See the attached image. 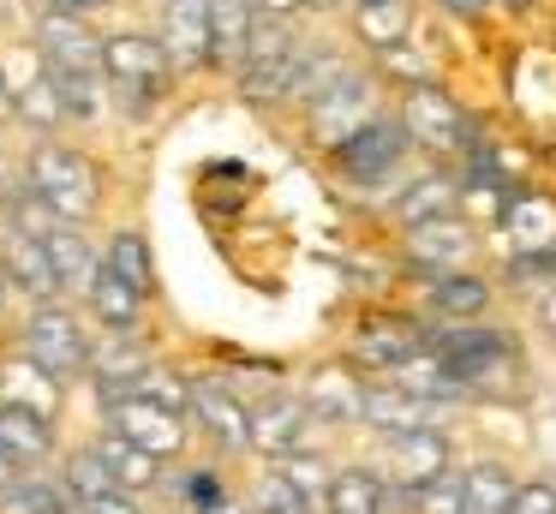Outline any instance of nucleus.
<instances>
[{
  "label": "nucleus",
  "instance_id": "nucleus-43",
  "mask_svg": "<svg viewBox=\"0 0 556 514\" xmlns=\"http://www.w3.org/2000/svg\"><path fill=\"white\" fill-rule=\"evenodd\" d=\"M508 514H556V485L551 478H532V485L515 490V509Z\"/></svg>",
  "mask_w": 556,
  "mask_h": 514
},
{
  "label": "nucleus",
  "instance_id": "nucleus-7",
  "mask_svg": "<svg viewBox=\"0 0 556 514\" xmlns=\"http://www.w3.org/2000/svg\"><path fill=\"white\" fill-rule=\"evenodd\" d=\"M305 425H312V413H305V401H293V394H269V401L245 406V449H257V454H276V461H288V454H300V442H305Z\"/></svg>",
  "mask_w": 556,
  "mask_h": 514
},
{
  "label": "nucleus",
  "instance_id": "nucleus-19",
  "mask_svg": "<svg viewBox=\"0 0 556 514\" xmlns=\"http://www.w3.org/2000/svg\"><path fill=\"white\" fill-rule=\"evenodd\" d=\"M192 413L222 449H245V406L233 401L222 383H192Z\"/></svg>",
  "mask_w": 556,
  "mask_h": 514
},
{
  "label": "nucleus",
  "instance_id": "nucleus-18",
  "mask_svg": "<svg viewBox=\"0 0 556 514\" xmlns=\"http://www.w3.org/2000/svg\"><path fill=\"white\" fill-rule=\"evenodd\" d=\"M431 311L448 323H479L491 311V281L472 269H455V275H437L431 281Z\"/></svg>",
  "mask_w": 556,
  "mask_h": 514
},
{
  "label": "nucleus",
  "instance_id": "nucleus-45",
  "mask_svg": "<svg viewBox=\"0 0 556 514\" xmlns=\"http://www.w3.org/2000/svg\"><path fill=\"white\" fill-rule=\"evenodd\" d=\"M496 0H443V12H455V18H479V12H491Z\"/></svg>",
  "mask_w": 556,
  "mask_h": 514
},
{
  "label": "nucleus",
  "instance_id": "nucleus-24",
  "mask_svg": "<svg viewBox=\"0 0 556 514\" xmlns=\"http://www.w3.org/2000/svg\"><path fill=\"white\" fill-rule=\"evenodd\" d=\"M324 509L329 514H383V478L371 466H341V473H329Z\"/></svg>",
  "mask_w": 556,
  "mask_h": 514
},
{
  "label": "nucleus",
  "instance_id": "nucleus-51",
  "mask_svg": "<svg viewBox=\"0 0 556 514\" xmlns=\"http://www.w3.org/2000/svg\"><path fill=\"white\" fill-rule=\"evenodd\" d=\"M204 514H240V509H228V502H222V509H204Z\"/></svg>",
  "mask_w": 556,
  "mask_h": 514
},
{
  "label": "nucleus",
  "instance_id": "nucleus-27",
  "mask_svg": "<svg viewBox=\"0 0 556 514\" xmlns=\"http://www.w3.org/2000/svg\"><path fill=\"white\" fill-rule=\"evenodd\" d=\"M85 299H90V311L102 317V329H114V335H132V329H138V305H144V299H138L126 281H114L109 269L90 275Z\"/></svg>",
  "mask_w": 556,
  "mask_h": 514
},
{
  "label": "nucleus",
  "instance_id": "nucleus-11",
  "mask_svg": "<svg viewBox=\"0 0 556 514\" xmlns=\"http://www.w3.org/2000/svg\"><path fill=\"white\" fill-rule=\"evenodd\" d=\"M472 258V227L460 215H443V222H425V227H407V263L419 275H455L460 263Z\"/></svg>",
  "mask_w": 556,
  "mask_h": 514
},
{
  "label": "nucleus",
  "instance_id": "nucleus-15",
  "mask_svg": "<svg viewBox=\"0 0 556 514\" xmlns=\"http://www.w3.org/2000/svg\"><path fill=\"white\" fill-rule=\"evenodd\" d=\"M413 353H425V329L413 317H377L353 335V359L371 371H401Z\"/></svg>",
  "mask_w": 556,
  "mask_h": 514
},
{
  "label": "nucleus",
  "instance_id": "nucleus-44",
  "mask_svg": "<svg viewBox=\"0 0 556 514\" xmlns=\"http://www.w3.org/2000/svg\"><path fill=\"white\" fill-rule=\"evenodd\" d=\"M78 514H144V509H138V502L126 497V490H114V497H97V502H85Z\"/></svg>",
  "mask_w": 556,
  "mask_h": 514
},
{
  "label": "nucleus",
  "instance_id": "nucleus-52",
  "mask_svg": "<svg viewBox=\"0 0 556 514\" xmlns=\"http://www.w3.org/2000/svg\"><path fill=\"white\" fill-rule=\"evenodd\" d=\"M300 7H336V0H300Z\"/></svg>",
  "mask_w": 556,
  "mask_h": 514
},
{
  "label": "nucleus",
  "instance_id": "nucleus-20",
  "mask_svg": "<svg viewBox=\"0 0 556 514\" xmlns=\"http://www.w3.org/2000/svg\"><path fill=\"white\" fill-rule=\"evenodd\" d=\"M389 383H395V389H407V394H419V401H431V406L460 401V394H467V389H460V377L448 371V359H443V353H431V347H425V353H413Z\"/></svg>",
  "mask_w": 556,
  "mask_h": 514
},
{
  "label": "nucleus",
  "instance_id": "nucleus-47",
  "mask_svg": "<svg viewBox=\"0 0 556 514\" xmlns=\"http://www.w3.org/2000/svg\"><path fill=\"white\" fill-rule=\"evenodd\" d=\"M54 7H66L78 18V12H90V7H109V0H54Z\"/></svg>",
  "mask_w": 556,
  "mask_h": 514
},
{
  "label": "nucleus",
  "instance_id": "nucleus-29",
  "mask_svg": "<svg viewBox=\"0 0 556 514\" xmlns=\"http://www.w3.org/2000/svg\"><path fill=\"white\" fill-rule=\"evenodd\" d=\"M102 269H109L114 281H126L138 299H144V293H150V246H144V234H132V227H126V234H114V239H109V258H102Z\"/></svg>",
  "mask_w": 556,
  "mask_h": 514
},
{
  "label": "nucleus",
  "instance_id": "nucleus-2",
  "mask_svg": "<svg viewBox=\"0 0 556 514\" xmlns=\"http://www.w3.org/2000/svg\"><path fill=\"white\" fill-rule=\"evenodd\" d=\"M102 78L121 84L132 114L156 108L162 90H168V60H162V42H156V36H132V30L109 36V42H102Z\"/></svg>",
  "mask_w": 556,
  "mask_h": 514
},
{
  "label": "nucleus",
  "instance_id": "nucleus-10",
  "mask_svg": "<svg viewBox=\"0 0 556 514\" xmlns=\"http://www.w3.org/2000/svg\"><path fill=\"white\" fill-rule=\"evenodd\" d=\"M37 54H42V72H102V42L73 12H49L37 24Z\"/></svg>",
  "mask_w": 556,
  "mask_h": 514
},
{
  "label": "nucleus",
  "instance_id": "nucleus-42",
  "mask_svg": "<svg viewBox=\"0 0 556 514\" xmlns=\"http://www.w3.org/2000/svg\"><path fill=\"white\" fill-rule=\"evenodd\" d=\"M276 473H281V478H288V485H293V490H300V497H305V502H312V497H317V490H329V466H324V461H317V454H288V461H281V466H276Z\"/></svg>",
  "mask_w": 556,
  "mask_h": 514
},
{
  "label": "nucleus",
  "instance_id": "nucleus-9",
  "mask_svg": "<svg viewBox=\"0 0 556 514\" xmlns=\"http://www.w3.org/2000/svg\"><path fill=\"white\" fill-rule=\"evenodd\" d=\"M162 60L180 72L204 66V60H216V48H210V0H168L162 7Z\"/></svg>",
  "mask_w": 556,
  "mask_h": 514
},
{
  "label": "nucleus",
  "instance_id": "nucleus-53",
  "mask_svg": "<svg viewBox=\"0 0 556 514\" xmlns=\"http://www.w3.org/2000/svg\"><path fill=\"white\" fill-rule=\"evenodd\" d=\"M54 514H78V509H54Z\"/></svg>",
  "mask_w": 556,
  "mask_h": 514
},
{
  "label": "nucleus",
  "instance_id": "nucleus-22",
  "mask_svg": "<svg viewBox=\"0 0 556 514\" xmlns=\"http://www.w3.org/2000/svg\"><path fill=\"white\" fill-rule=\"evenodd\" d=\"M0 401H7V406H25V413L54 418V406H61V383L42 377L30 359H13V365H0Z\"/></svg>",
  "mask_w": 556,
  "mask_h": 514
},
{
  "label": "nucleus",
  "instance_id": "nucleus-37",
  "mask_svg": "<svg viewBox=\"0 0 556 514\" xmlns=\"http://www.w3.org/2000/svg\"><path fill=\"white\" fill-rule=\"evenodd\" d=\"M54 90H61V108L73 120H90L102 114V72H49Z\"/></svg>",
  "mask_w": 556,
  "mask_h": 514
},
{
  "label": "nucleus",
  "instance_id": "nucleus-28",
  "mask_svg": "<svg viewBox=\"0 0 556 514\" xmlns=\"http://www.w3.org/2000/svg\"><path fill=\"white\" fill-rule=\"evenodd\" d=\"M293 54H300V42H293L288 18H257V24H252V42H245V54H240V72L288 66Z\"/></svg>",
  "mask_w": 556,
  "mask_h": 514
},
{
  "label": "nucleus",
  "instance_id": "nucleus-23",
  "mask_svg": "<svg viewBox=\"0 0 556 514\" xmlns=\"http://www.w3.org/2000/svg\"><path fill=\"white\" fill-rule=\"evenodd\" d=\"M359 401H365V389L348 371H317L312 389H305V413L329 418V425H359Z\"/></svg>",
  "mask_w": 556,
  "mask_h": 514
},
{
  "label": "nucleus",
  "instance_id": "nucleus-14",
  "mask_svg": "<svg viewBox=\"0 0 556 514\" xmlns=\"http://www.w3.org/2000/svg\"><path fill=\"white\" fill-rule=\"evenodd\" d=\"M503 234L515 258H539V251H556V198H539V191H515L503 203Z\"/></svg>",
  "mask_w": 556,
  "mask_h": 514
},
{
  "label": "nucleus",
  "instance_id": "nucleus-36",
  "mask_svg": "<svg viewBox=\"0 0 556 514\" xmlns=\"http://www.w3.org/2000/svg\"><path fill=\"white\" fill-rule=\"evenodd\" d=\"M7 210H13V234H18V239H37V246H42L49 234H61V227H66L61 215H54L30 186H25V191H13V198H7Z\"/></svg>",
  "mask_w": 556,
  "mask_h": 514
},
{
  "label": "nucleus",
  "instance_id": "nucleus-16",
  "mask_svg": "<svg viewBox=\"0 0 556 514\" xmlns=\"http://www.w3.org/2000/svg\"><path fill=\"white\" fill-rule=\"evenodd\" d=\"M389 442V473L407 490H425L448 478V437L443 430H413V437H383Z\"/></svg>",
  "mask_w": 556,
  "mask_h": 514
},
{
  "label": "nucleus",
  "instance_id": "nucleus-33",
  "mask_svg": "<svg viewBox=\"0 0 556 514\" xmlns=\"http://www.w3.org/2000/svg\"><path fill=\"white\" fill-rule=\"evenodd\" d=\"M97 454H102V466H109L114 490H126V497H132L138 485H150V478H156V461H150V454H138L132 442H121V437H102Z\"/></svg>",
  "mask_w": 556,
  "mask_h": 514
},
{
  "label": "nucleus",
  "instance_id": "nucleus-40",
  "mask_svg": "<svg viewBox=\"0 0 556 514\" xmlns=\"http://www.w3.org/2000/svg\"><path fill=\"white\" fill-rule=\"evenodd\" d=\"M359 30H365V42H377V48L407 42V0H395V7H371V12H359Z\"/></svg>",
  "mask_w": 556,
  "mask_h": 514
},
{
  "label": "nucleus",
  "instance_id": "nucleus-4",
  "mask_svg": "<svg viewBox=\"0 0 556 514\" xmlns=\"http://www.w3.org/2000/svg\"><path fill=\"white\" fill-rule=\"evenodd\" d=\"M401 131H407V143H425V150H472L467 138V114H460V102L448 90H437V84H413L407 102H401Z\"/></svg>",
  "mask_w": 556,
  "mask_h": 514
},
{
  "label": "nucleus",
  "instance_id": "nucleus-30",
  "mask_svg": "<svg viewBox=\"0 0 556 514\" xmlns=\"http://www.w3.org/2000/svg\"><path fill=\"white\" fill-rule=\"evenodd\" d=\"M42 251H49L54 281H61V287H90V275H97V258H90V246L73 234V227L49 234V239H42Z\"/></svg>",
  "mask_w": 556,
  "mask_h": 514
},
{
  "label": "nucleus",
  "instance_id": "nucleus-25",
  "mask_svg": "<svg viewBox=\"0 0 556 514\" xmlns=\"http://www.w3.org/2000/svg\"><path fill=\"white\" fill-rule=\"evenodd\" d=\"M515 473L496 461H479L472 473H460V497H467V514H508L515 509Z\"/></svg>",
  "mask_w": 556,
  "mask_h": 514
},
{
  "label": "nucleus",
  "instance_id": "nucleus-32",
  "mask_svg": "<svg viewBox=\"0 0 556 514\" xmlns=\"http://www.w3.org/2000/svg\"><path fill=\"white\" fill-rule=\"evenodd\" d=\"M54 509H66L61 485H30L25 473L0 478V514H54Z\"/></svg>",
  "mask_w": 556,
  "mask_h": 514
},
{
  "label": "nucleus",
  "instance_id": "nucleus-34",
  "mask_svg": "<svg viewBox=\"0 0 556 514\" xmlns=\"http://www.w3.org/2000/svg\"><path fill=\"white\" fill-rule=\"evenodd\" d=\"M126 401H150V406H168V413H186L192 406V383L180 377V371H138L132 377V394Z\"/></svg>",
  "mask_w": 556,
  "mask_h": 514
},
{
  "label": "nucleus",
  "instance_id": "nucleus-50",
  "mask_svg": "<svg viewBox=\"0 0 556 514\" xmlns=\"http://www.w3.org/2000/svg\"><path fill=\"white\" fill-rule=\"evenodd\" d=\"M496 7H515V12H527V7H532V0H496Z\"/></svg>",
  "mask_w": 556,
  "mask_h": 514
},
{
  "label": "nucleus",
  "instance_id": "nucleus-49",
  "mask_svg": "<svg viewBox=\"0 0 556 514\" xmlns=\"http://www.w3.org/2000/svg\"><path fill=\"white\" fill-rule=\"evenodd\" d=\"M353 7H359V12H371V7H395V0H353Z\"/></svg>",
  "mask_w": 556,
  "mask_h": 514
},
{
  "label": "nucleus",
  "instance_id": "nucleus-55",
  "mask_svg": "<svg viewBox=\"0 0 556 514\" xmlns=\"http://www.w3.org/2000/svg\"><path fill=\"white\" fill-rule=\"evenodd\" d=\"M0 287H7V275H0Z\"/></svg>",
  "mask_w": 556,
  "mask_h": 514
},
{
  "label": "nucleus",
  "instance_id": "nucleus-48",
  "mask_svg": "<svg viewBox=\"0 0 556 514\" xmlns=\"http://www.w3.org/2000/svg\"><path fill=\"white\" fill-rule=\"evenodd\" d=\"M13 108V84H7V66H0V114Z\"/></svg>",
  "mask_w": 556,
  "mask_h": 514
},
{
  "label": "nucleus",
  "instance_id": "nucleus-12",
  "mask_svg": "<svg viewBox=\"0 0 556 514\" xmlns=\"http://www.w3.org/2000/svg\"><path fill=\"white\" fill-rule=\"evenodd\" d=\"M49 449H54V418L0 401V478L42 466V461H49Z\"/></svg>",
  "mask_w": 556,
  "mask_h": 514
},
{
  "label": "nucleus",
  "instance_id": "nucleus-41",
  "mask_svg": "<svg viewBox=\"0 0 556 514\" xmlns=\"http://www.w3.org/2000/svg\"><path fill=\"white\" fill-rule=\"evenodd\" d=\"M413 514H467V497H460V473L437 478V485L413 490Z\"/></svg>",
  "mask_w": 556,
  "mask_h": 514
},
{
  "label": "nucleus",
  "instance_id": "nucleus-38",
  "mask_svg": "<svg viewBox=\"0 0 556 514\" xmlns=\"http://www.w3.org/2000/svg\"><path fill=\"white\" fill-rule=\"evenodd\" d=\"M13 108L30 120V126H54V120L66 114V108H61V90H54L49 72H37V78H30L25 90H13Z\"/></svg>",
  "mask_w": 556,
  "mask_h": 514
},
{
  "label": "nucleus",
  "instance_id": "nucleus-31",
  "mask_svg": "<svg viewBox=\"0 0 556 514\" xmlns=\"http://www.w3.org/2000/svg\"><path fill=\"white\" fill-rule=\"evenodd\" d=\"M61 490H66V497H78V509H85V502H97V497H114V478H109V466H102L97 442H90V449H78V454H66Z\"/></svg>",
  "mask_w": 556,
  "mask_h": 514
},
{
  "label": "nucleus",
  "instance_id": "nucleus-46",
  "mask_svg": "<svg viewBox=\"0 0 556 514\" xmlns=\"http://www.w3.org/2000/svg\"><path fill=\"white\" fill-rule=\"evenodd\" d=\"M252 7H257V18H288L300 0H252Z\"/></svg>",
  "mask_w": 556,
  "mask_h": 514
},
{
  "label": "nucleus",
  "instance_id": "nucleus-13",
  "mask_svg": "<svg viewBox=\"0 0 556 514\" xmlns=\"http://www.w3.org/2000/svg\"><path fill=\"white\" fill-rule=\"evenodd\" d=\"M431 418H437V406H431V401H419V394H407V389H395V383H371V389H365V401H359V425L383 430V437H413V430H437Z\"/></svg>",
  "mask_w": 556,
  "mask_h": 514
},
{
  "label": "nucleus",
  "instance_id": "nucleus-21",
  "mask_svg": "<svg viewBox=\"0 0 556 514\" xmlns=\"http://www.w3.org/2000/svg\"><path fill=\"white\" fill-rule=\"evenodd\" d=\"M455 203H460V179L455 174H425V179H413V186L395 198V215L407 227H425V222L455 215Z\"/></svg>",
  "mask_w": 556,
  "mask_h": 514
},
{
  "label": "nucleus",
  "instance_id": "nucleus-26",
  "mask_svg": "<svg viewBox=\"0 0 556 514\" xmlns=\"http://www.w3.org/2000/svg\"><path fill=\"white\" fill-rule=\"evenodd\" d=\"M252 24H257L252 0H210V48H216V60L240 66L245 42H252Z\"/></svg>",
  "mask_w": 556,
  "mask_h": 514
},
{
  "label": "nucleus",
  "instance_id": "nucleus-3",
  "mask_svg": "<svg viewBox=\"0 0 556 514\" xmlns=\"http://www.w3.org/2000/svg\"><path fill=\"white\" fill-rule=\"evenodd\" d=\"M25 359L42 371V377L66 383L78 371H90V341L78 329V317L66 305H37L25 323Z\"/></svg>",
  "mask_w": 556,
  "mask_h": 514
},
{
  "label": "nucleus",
  "instance_id": "nucleus-8",
  "mask_svg": "<svg viewBox=\"0 0 556 514\" xmlns=\"http://www.w3.org/2000/svg\"><path fill=\"white\" fill-rule=\"evenodd\" d=\"M365 120H377L371 114V84H365L359 72H348V78L329 84V90L312 102V138L336 150V143H348L353 131L365 126Z\"/></svg>",
  "mask_w": 556,
  "mask_h": 514
},
{
  "label": "nucleus",
  "instance_id": "nucleus-35",
  "mask_svg": "<svg viewBox=\"0 0 556 514\" xmlns=\"http://www.w3.org/2000/svg\"><path fill=\"white\" fill-rule=\"evenodd\" d=\"M348 78V66H341L336 54H312V48H300V60H293V90L288 96H305V102H317V96L329 90V84Z\"/></svg>",
  "mask_w": 556,
  "mask_h": 514
},
{
  "label": "nucleus",
  "instance_id": "nucleus-1",
  "mask_svg": "<svg viewBox=\"0 0 556 514\" xmlns=\"http://www.w3.org/2000/svg\"><path fill=\"white\" fill-rule=\"evenodd\" d=\"M25 186L37 191L61 222H85V215L97 210V167H90L78 150H61V143H42V150L30 155Z\"/></svg>",
  "mask_w": 556,
  "mask_h": 514
},
{
  "label": "nucleus",
  "instance_id": "nucleus-39",
  "mask_svg": "<svg viewBox=\"0 0 556 514\" xmlns=\"http://www.w3.org/2000/svg\"><path fill=\"white\" fill-rule=\"evenodd\" d=\"M252 514H312V502H305L281 473H264L252 490Z\"/></svg>",
  "mask_w": 556,
  "mask_h": 514
},
{
  "label": "nucleus",
  "instance_id": "nucleus-17",
  "mask_svg": "<svg viewBox=\"0 0 556 514\" xmlns=\"http://www.w3.org/2000/svg\"><path fill=\"white\" fill-rule=\"evenodd\" d=\"M0 275L18 287V293H30L37 305H54V293H61V281H54V263L49 251L37 246V239H7V251H0Z\"/></svg>",
  "mask_w": 556,
  "mask_h": 514
},
{
  "label": "nucleus",
  "instance_id": "nucleus-6",
  "mask_svg": "<svg viewBox=\"0 0 556 514\" xmlns=\"http://www.w3.org/2000/svg\"><path fill=\"white\" fill-rule=\"evenodd\" d=\"M109 437L132 442L138 454H150V461H168V454L186 449V418L168 413V406H150V401H121L109 406Z\"/></svg>",
  "mask_w": 556,
  "mask_h": 514
},
{
  "label": "nucleus",
  "instance_id": "nucleus-5",
  "mask_svg": "<svg viewBox=\"0 0 556 514\" xmlns=\"http://www.w3.org/2000/svg\"><path fill=\"white\" fill-rule=\"evenodd\" d=\"M407 131H401V120H365L359 131H353L348 143H336V167L348 179H359V186H377V179H389L401 167V155H407Z\"/></svg>",
  "mask_w": 556,
  "mask_h": 514
},
{
  "label": "nucleus",
  "instance_id": "nucleus-54",
  "mask_svg": "<svg viewBox=\"0 0 556 514\" xmlns=\"http://www.w3.org/2000/svg\"><path fill=\"white\" fill-rule=\"evenodd\" d=\"M0 203H7V191H0Z\"/></svg>",
  "mask_w": 556,
  "mask_h": 514
}]
</instances>
